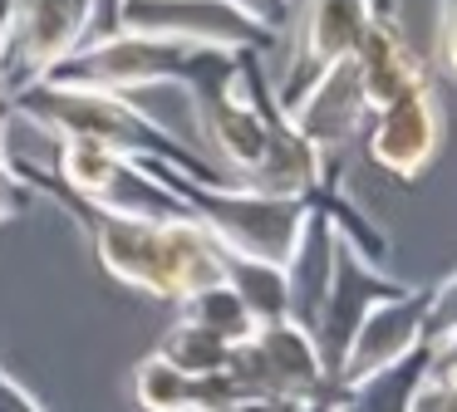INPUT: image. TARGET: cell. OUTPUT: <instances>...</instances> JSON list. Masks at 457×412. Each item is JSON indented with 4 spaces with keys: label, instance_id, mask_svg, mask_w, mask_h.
Returning a JSON list of instances; mask_svg holds the SVG:
<instances>
[{
    "label": "cell",
    "instance_id": "28",
    "mask_svg": "<svg viewBox=\"0 0 457 412\" xmlns=\"http://www.w3.org/2000/svg\"><path fill=\"white\" fill-rule=\"evenodd\" d=\"M0 412H45V408L30 398V388L21 378H11V373L0 368Z\"/></svg>",
    "mask_w": 457,
    "mask_h": 412
},
{
    "label": "cell",
    "instance_id": "27",
    "mask_svg": "<svg viewBox=\"0 0 457 412\" xmlns=\"http://www.w3.org/2000/svg\"><path fill=\"white\" fill-rule=\"evenodd\" d=\"M413 412H457V383H423Z\"/></svg>",
    "mask_w": 457,
    "mask_h": 412
},
{
    "label": "cell",
    "instance_id": "8",
    "mask_svg": "<svg viewBox=\"0 0 457 412\" xmlns=\"http://www.w3.org/2000/svg\"><path fill=\"white\" fill-rule=\"evenodd\" d=\"M227 373L251 402H286V408H300L320 388H329L310 329H300L290 319L256 324V334L231 349Z\"/></svg>",
    "mask_w": 457,
    "mask_h": 412
},
{
    "label": "cell",
    "instance_id": "21",
    "mask_svg": "<svg viewBox=\"0 0 457 412\" xmlns=\"http://www.w3.org/2000/svg\"><path fill=\"white\" fill-rule=\"evenodd\" d=\"M172 309H178L182 319L202 324L207 334H217V339H227V343H246L251 334H256V319H251V309L241 304V294L231 290L227 280L202 284L197 294H187V300L172 304Z\"/></svg>",
    "mask_w": 457,
    "mask_h": 412
},
{
    "label": "cell",
    "instance_id": "19",
    "mask_svg": "<svg viewBox=\"0 0 457 412\" xmlns=\"http://www.w3.org/2000/svg\"><path fill=\"white\" fill-rule=\"evenodd\" d=\"M305 202H315L320 211L329 216V226H335V235L349 245V251H359L369 265H384V255H388V235L378 231L374 221H369V211L349 196V186H345V177H339V162L325 172V182L315 186V192L305 196Z\"/></svg>",
    "mask_w": 457,
    "mask_h": 412
},
{
    "label": "cell",
    "instance_id": "30",
    "mask_svg": "<svg viewBox=\"0 0 457 412\" xmlns=\"http://www.w3.org/2000/svg\"><path fill=\"white\" fill-rule=\"evenodd\" d=\"M119 5L123 0H94V35H113L119 29Z\"/></svg>",
    "mask_w": 457,
    "mask_h": 412
},
{
    "label": "cell",
    "instance_id": "9",
    "mask_svg": "<svg viewBox=\"0 0 457 412\" xmlns=\"http://www.w3.org/2000/svg\"><path fill=\"white\" fill-rule=\"evenodd\" d=\"M119 29L153 35L187 49H237V54H270L280 49V35L241 15L227 0H123Z\"/></svg>",
    "mask_w": 457,
    "mask_h": 412
},
{
    "label": "cell",
    "instance_id": "6",
    "mask_svg": "<svg viewBox=\"0 0 457 412\" xmlns=\"http://www.w3.org/2000/svg\"><path fill=\"white\" fill-rule=\"evenodd\" d=\"M94 35V0H11V29L0 54V94L11 103L21 88L50 78Z\"/></svg>",
    "mask_w": 457,
    "mask_h": 412
},
{
    "label": "cell",
    "instance_id": "26",
    "mask_svg": "<svg viewBox=\"0 0 457 412\" xmlns=\"http://www.w3.org/2000/svg\"><path fill=\"white\" fill-rule=\"evenodd\" d=\"M437 59L457 78V0H437Z\"/></svg>",
    "mask_w": 457,
    "mask_h": 412
},
{
    "label": "cell",
    "instance_id": "23",
    "mask_svg": "<svg viewBox=\"0 0 457 412\" xmlns=\"http://www.w3.org/2000/svg\"><path fill=\"white\" fill-rule=\"evenodd\" d=\"M453 334H457V270L447 275V280H437L433 290H428V324H423L428 349L447 343Z\"/></svg>",
    "mask_w": 457,
    "mask_h": 412
},
{
    "label": "cell",
    "instance_id": "29",
    "mask_svg": "<svg viewBox=\"0 0 457 412\" xmlns=\"http://www.w3.org/2000/svg\"><path fill=\"white\" fill-rule=\"evenodd\" d=\"M428 383H457V334L428 349Z\"/></svg>",
    "mask_w": 457,
    "mask_h": 412
},
{
    "label": "cell",
    "instance_id": "10",
    "mask_svg": "<svg viewBox=\"0 0 457 412\" xmlns=\"http://www.w3.org/2000/svg\"><path fill=\"white\" fill-rule=\"evenodd\" d=\"M369 20V0H300L290 10V45L286 69L276 78L280 108H290L315 78H325L335 64L354 54V39Z\"/></svg>",
    "mask_w": 457,
    "mask_h": 412
},
{
    "label": "cell",
    "instance_id": "1",
    "mask_svg": "<svg viewBox=\"0 0 457 412\" xmlns=\"http://www.w3.org/2000/svg\"><path fill=\"white\" fill-rule=\"evenodd\" d=\"M11 118H25L30 128H40L54 143H99L113 147L123 157H138V162H158L172 172H187L197 182H231L217 167L207 162V152L178 143L162 123H153L133 98L123 94H99V88H74V84H40L21 88L11 98Z\"/></svg>",
    "mask_w": 457,
    "mask_h": 412
},
{
    "label": "cell",
    "instance_id": "20",
    "mask_svg": "<svg viewBox=\"0 0 457 412\" xmlns=\"http://www.w3.org/2000/svg\"><path fill=\"white\" fill-rule=\"evenodd\" d=\"M221 280L241 294V304L251 309L256 324L286 319V270H280V265L256 260V255L221 251Z\"/></svg>",
    "mask_w": 457,
    "mask_h": 412
},
{
    "label": "cell",
    "instance_id": "5",
    "mask_svg": "<svg viewBox=\"0 0 457 412\" xmlns=\"http://www.w3.org/2000/svg\"><path fill=\"white\" fill-rule=\"evenodd\" d=\"M54 177L70 186L79 202L109 216H143V221H168L187 216V206L158 182L148 162L123 157L99 143H54Z\"/></svg>",
    "mask_w": 457,
    "mask_h": 412
},
{
    "label": "cell",
    "instance_id": "2",
    "mask_svg": "<svg viewBox=\"0 0 457 412\" xmlns=\"http://www.w3.org/2000/svg\"><path fill=\"white\" fill-rule=\"evenodd\" d=\"M84 235H89L104 270L119 284H129V290L148 294V300L182 304L202 284L221 280V245L192 216L143 221V216L94 211Z\"/></svg>",
    "mask_w": 457,
    "mask_h": 412
},
{
    "label": "cell",
    "instance_id": "25",
    "mask_svg": "<svg viewBox=\"0 0 457 412\" xmlns=\"http://www.w3.org/2000/svg\"><path fill=\"white\" fill-rule=\"evenodd\" d=\"M227 5H237L241 15H251L256 25L276 29V35L286 39V25H290V10H295V0H227Z\"/></svg>",
    "mask_w": 457,
    "mask_h": 412
},
{
    "label": "cell",
    "instance_id": "16",
    "mask_svg": "<svg viewBox=\"0 0 457 412\" xmlns=\"http://www.w3.org/2000/svg\"><path fill=\"white\" fill-rule=\"evenodd\" d=\"M133 402L143 412H227L237 402H251L237 388L231 373H182L168 358L148 353V358L133 368Z\"/></svg>",
    "mask_w": 457,
    "mask_h": 412
},
{
    "label": "cell",
    "instance_id": "31",
    "mask_svg": "<svg viewBox=\"0 0 457 412\" xmlns=\"http://www.w3.org/2000/svg\"><path fill=\"white\" fill-rule=\"evenodd\" d=\"M5 29H11V0H0V54H5ZM5 123H11V108H5V94H0V147L5 143Z\"/></svg>",
    "mask_w": 457,
    "mask_h": 412
},
{
    "label": "cell",
    "instance_id": "12",
    "mask_svg": "<svg viewBox=\"0 0 457 412\" xmlns=\"http://www.w3.org/2000/svg\"><path fill=\"white\" fill-rule=\"evenodd\" d=\"M423 324H428V290H413V284H408V290L388 294V300H374L364 309V319H359L339 368H335V388H354V383L403 363L413 349L428 343Z\"/></svg>",
    "mask_w": 457,
    "mask_h": 412
},
{
    "label": "cell",
    "instance_id": "11",
    "mask_svg": "<svg viewBox=\"0 0 457 412\" xmlns=\"http://www.w3.org/2000/svg\"><path fill=\"white\" fill-rule=\"evenodd\" d=\"M443 133H447V118L437 108L433 84H423L413 94H403V98H394V103L369 113L364 147H369V162L378 172L398 177V182H418L433 167L437 147H443Z\"/></svg>",
    "mask_w": 457,
    "mask_h": 412
},
{
    "label": "cell",
    "instance_id": "13",
    "mask_svg": "<svg viewBox=\"0 0 457 412\" xmlns=\"http://www.w3.org/2000/svg\"><path fill=\"white\" fill-rule=\"evenodd\" d=\"M349 64H354V74H359L369 113L384 108V103H394V98H403V94H413V88L433 84L423 54L413 49L403 20H398L394 0H369V20H364V29H359V39H354Z\"/></svg>",
    "mask_w": 457,
    "mask_h": 412
},
{
    "label": "cell",
    "instance_id": "15",
    "mask_svg": "<svg viewBox=\"0 0 457 412\" xmlns=\"http://www.w3.org/2000/svg\"><path fill=\"white\" fill-rule=\"evenodd\" d=\"M286 113L320 152L339 162V152H345L354 137H364V128H369V103H364V88H359L354 64H349V59L335 64L325 78H315Z\"/></svg>",
    "mask_w": 457,
    "mask_h": 412
},
{
    "label": "cell",
    "instance_id": "3",
    "mask_svg": "<svg viewBox=\"0 0 457 412\" xmlns=\"http://www.w3.org/2000/svg\"><path fill=\"white\" fill-rule=\"evenodd\" d=\"M158 182L187 206L192 221H202L212 231V241L221 251L237 255H256V260L286 265L290 251H295V235L305 226V196H276V192H256V186L241 182H197L187 172H172V167H158Z\"/></svg>",
    "mask_w": 457,
    "mask_h": 412
},
{
    "label": "cell",
    "instance_id": "18",
    "mask_svg": "<svg viewBox=\"0 0 457 412\" xmlns=\"http://www.w3.org/2000/svg\"><path fill=\"white\" fill-rule=\"evenodd\" d=\"M423 383H428V343L394 368L374 373L354 388H339V412H413V398Z\"/></svg>",
    "mask_w": 457,
    "mask_h": 412
},
{
    "label": "cell",
    "instance_id": "17",
    "mask_svg": "<svg viewBox=\"0 0 457 412\" xmlns=\"http://www.w3.org/2000/svg\"><path fill=\"white\" fill-rule=\"evenodd\" d=\"M335 245H339V235L329 226V216L310 202L305 226L295 235V251L280 265L286 270V319L300 324V329H315V319H320V304H325V290H329V270H335Z\"/></svg>",
    "mask_w": 457,
    "mask_h": 412
},
{
    "label": "cell",
    "instance_id": "4",
    "mask_svg": "<svg viewBox=\"0 0 457 412\" xmlns=\"http://www.w3.org/2000/svg\"><path fill=\"white\" fill-rule=\"evenodd\" d=\"M237 49H192L178 88H187L192 123L207 137L217 172L231 182H246L266 157V128L237 88Z\"/></svg>",
    "mask_w": 457,
    "mask_h": 412
},
{
    "label": "cell",
    "instance_id": "24",
    "mask_svg": "<svg viewBox=\"0 0 457 412\" xmlns=\"http://www.w3.org/2000/svg\"><path fill=\"white\" fill-rule=\"evenodd\" d=\"M35 202V192L21 182V172L11 167V147H0V221H11V216H25Z\"/></svg>",
    "mask_w": 457,
    "mask_h": 412
},
{
    "label": "cell",
    "instance_id": "7",
    "mask_svg": "<svg viewBox=\"0 0 457 412\" xmlns=\"http://www.w3.org/2000/svg\"><path fill=\"white\" fill-rule=\"evenodd\" d=\"M187 45H168L153 35H133V29H113V35H94L50 74V84H74V88H99V94H138V88L158 84H182L187 74Z\"/></svg>",
    "mask_w": 457,
    "mask_h": 412
},
{
    "label": "cell",
    "instance_id": "14",
    "mask_svg": "<svg viewBox=\"0 0 457 412\" xmlns=\"http://www.w3.org/2000/svg\"><path fill=\"white\" fill-rule=\"evenodd\" d=\"M398 290H408V284L394 280V275H384V265H369L364 255L349 251L345 241L335 245L329 290H325V304H320L315 329H310V339H315V353H320V363H325V378L329 383H335V368H339V358H345V349H349V339H354L364 309L374 300L398 294Z\"/></svg>",
    "mask_w": 457,
    "mask_h": 412
},
{
    "label": "cell",
    "instance_id": "22",
    "mask_svg": "<svg viewBox=\"0 0 457 412\" xmlns=\"http://www.w3.org/2000/svg\"><path fill=\"white\" fill-rule=\"evenodd\" d=\"M231 349L237 343H227V339H217V334H207L202 324H192V319H172L168 329H162V339H158V358H168L172 368H182V373H227V363H231Z\"/></svg>",
    "mask_w": 457,
    "mask_h": 412
}]
</instances>
